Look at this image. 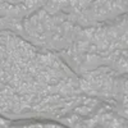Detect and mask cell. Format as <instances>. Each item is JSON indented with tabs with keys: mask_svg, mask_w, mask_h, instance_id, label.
Returning <instances> with one entry per match:
<instances>
[{
	"mask_svg": "<svg viewBox=\"0 0 128 128\" xmlns=\"http://www.w3.org/2000/svg\"><path fill=\"white\" fill-rule=\"evenodd\" d=\"M58 4H59V8L60 9L69 8V2H68V0H58Z\"/></svg>",
	"mask_w": 128,
	"mask_h": 128,
	"instance_id": "cell-10",
	"label": "cell"
},
{
	"mask_svg": "<svg viewBox=\"0 0 128 128\" xmlns=\"http://www.w3.org/2000/svg\"><path fill=\"white\" fill-rule=\"evenodd\" d=\"M92 112V108H90V106L87 105H82V106H74V113H77V114H81V115H87L88 113Z\"/></svg>",
	"mask_w": 128,
	"mask_h": 128,
	"instance_id": "cell-3",
	"label": "cell"
},
{
	"mask_svg": "<svg viewBox=\"0 0 128 128\" xmlns=\"http://www.w3.org/2000/svg\"><path fill=\"white\" fill-rule=\"evenodd\" d=\"M69 119H70V120H72V122L74 123V122H77V120H80V116L77 115V113H73V114H72V115L69 116Z\"/></svg>",
	"mask_w": 128,
	"mask_h": 128,
	"instance_id": "cell-14",
	"label": "cell"
},
{
	"mask_svg": "<svg viewBox=\"0 0 128 128\" xmlns=\"http://www.w3.org/2000/svg\"><path fill=\"white\" fill-rule=\"evenodd\" d=\"M112 6H113V10H114L115 16L122 14L127 9V2H112Z\"/></svg>",
	"mask_w": 128,
	"mask_h": 128,
	"instance_id": "cell-2",
	"label": "cell"
},
{
	"mask_svg": "<svg viewBox=\"0 0 128 128\" xmlns=\"http://www.w3.org/2000/svg\"><path fill=\"white\" fill-rule=\"evenodd\" d=\"M44 9L46 10L49 14H52V16L58 14V12L60 10L59 4H58V0H54V2H45V6H44Z\"/></svg>",
	"mask_w": 128,
	"mask_h": 128,
	"instance_id": "cell-1",
	"label": "cell"
},
{
	"mask_svg": "<svg viewBox=\"0 0 128 128\" xmlns=\"http://www.w3.org/2000/svg\"><path fill=\"white\" fill-rule=\"evenodd\" d=\"M78 84H80V88H81L83 92L91 90V84L88 83L87 80H84V78H78Z\"/></svg>",
	"mask_w": 128,
	"mask_h": 128,
	"instance_id": "cell-5",
	"label": "cell"
},
{
	"mask_svg": "<svg viewBox=\"0 0 128 128\" xmlns=\"http://www.w3.org/2000/svg\"><path fill=\"white\" fill-rule=\"evenodd\" d=\"M62 123L67 124V126H69V127H73V122H72L69 118H63V119H62Z\"/></svg>",
	"mask_w": 128,
	"mask_h": 128,
	"instance_id": "cell-13",
	"label": "cell"
},
{
	"mask_svg": "<svg viewBox=\"0 0 128 128\" xmlns=\"http://www.w3.org/2000/svg\"><path fill=\"white\" fill-rule=\"evenodd\" d=\"M13 32H17V34H24V26H23V22H18L16 24H13L10 27Z\"/></svg>",
	"mask_w": 128,
	"mask_h": 128,
	"instance_id": "cell-8",
	"label": "cell"
},
{
	"mask_svg": "<svg viewBox=\"0 0 128 128\" xmlns=\"http://www.w3.org/2000/svg\"><path fill=\"white\" fill-rule=\"evenodd\" d=\"M44 127H46V128H52V127H56V126H54V124H45Z\"/></svg>",
	"mask_w": 128,
	"mask_h": 128,
	"instance_id": "cell-16",
	"label": "cell"
},
{
	"mask_svg": "<svg viewBox=\"0 0 128 128\" xmlns=\"http://www.w3.org/2000/svg\"><path fill=\"white\" fill-rule=\"evenodd\" d=\"M70 63H72V66L74 67V69H76V72H77V69H78V67L82 64V59L80 58V55L78 54H74L73 56H72V59L69 60Z\"/></svg>",
	"mask_w": 128,
	"mask_h": 128,
	"instance_id": "cell-7",
	"label": "cell"
},
{
	"mask_svg": "<svg viewBox=\"0 0 128 128\" xmlns=\"http://www.w3.org/2000/svg\"><path fill=\"white\" fill-rule=\"evenodd\" d=\"M0 123H2V127H9V122H6V120H4V119L0 120Z\"/></svg>",
	"mask_w": 128,
	"mask_h": 128,
	"instance_id": "cell-15",
	"label": "cell"
},
{
	"mask_svg": "<svg viewBox=\"0 0 128 128\" xmlns=\"http://www.w3.org/2000/svg\"><path fill=\"white\" fill-rule=\"evenodd\" d=\"M104 9L106 10V14H108V17H115V13L113 10V6H112V2L110 0H105L104 4H102Z\"/></svg>",
	"mask_w": 128,
	"mask_h": 128,
	"instance_id": "cell-4",
	"label": "cell"
},
{
	"mask_svg": "<svg viewBox=\"0 0 128 128\" xmlns=\"http://www.w3.org/2000/svg\"><path fill=\"white\" fill-rule=\"evenodd\" d=\"M46 14H48V12H46L44 8L37 10V16H38V19H40V22H41V23H44V19H45Z\"/></svg>",
	"mask_w": 128,
	"mask_h": 128,
	"instance_id": "cell-9",
	"label": "cell"
},
{
	"mask_svg": "<svg viewBox=\"0 0 128 128\" xmlns=\"http://www.w3.org/2000/svg\"><path fill=\"white\" fill-rule=\"evenodd\" d=\"M51 68H52V69H55V70H58V69L60 68V60H59L58 58L51 63Z\"/></svg>",
	"mask_w": 128,
	"mask_h": 128,
	"instance_id": "cell-11",
	"label": "cell"
},
{
	"mask_svg": "<svg viewBox=\"0 0 128 128\" xmlns=\"http://www.w3.org/2000/svg\"><path fill=\"white\" fill-rule=\"evenodd\" d=\"M66 20H67V14H64V13H58V14L54 16V22H55L56 26L63 24Z\"/></svg>",
	"mask_w": 128,
	"mask_h": 128,
	"instance_id": "cell-6",
	"label": "cell"
},
{
	"mask_svg": "<svg viewBox=\"0 0 128 128\" xmlns=\"http://www.w3.org/2000/svg\"><path fill=\"white\" fill-rule=\"evenodd\" d=\"M83 122H84V127H95V124H96V122L92 118L88 120H83Z\"/></svg>",
	"mask_w": 128,
	"mask_h": 128,
	"instance_id": "cell-12",
	"label": "cell"
}]
</instances>
